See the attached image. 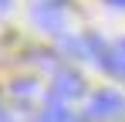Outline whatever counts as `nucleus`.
Here are the masks:
<instances>
[{
	"mask_svg": "<svg viewBox=\"0 0 125 122\" xmlns=\"http://www.w3.org/2000/svg\"><path fill=\"white\" fill-rule=\"evenodd\" d=\"M122 112H125V98L118 92H112V88L95 92V98L88 102V119H95V122L115 119V115H122Z\"/></svg>",
	"mask_w": 125,
	"mask_h": 122,
	"instance_id": "1",
	"label": "nucleus"
},
{
	"mask_svg": "<svg viewBox=\"0 0 125 122\" xmlns=\"http://www.w3.org/2000/svg\"><path fill=\"white\" fill-rule=\"evenodd\" d=\"M84 95V81L81 75H74V71H58L54 75V85H51V98L54 102H71Z\"/></svg>",
	"mask_w": 125,
	"mask_h": 122,
	"instance_id": "2",
	"label": "nucleus"
},
{
	"mask_svg": "<svg viewBox=\"0 0 125 122\" xmlns=\"http://www.w3.org/2000/svg\"><path fill=\"white\" fill-rule=\"evenodd\" d=\"M31 17H34V24H41V31H61L64 27V10L58 3H37L31 10Z\"/></svg>",
	"mask_w": 125,
	"mask_h": 122,
	"instance_id": "3",
	"label": "nucleus"
},
{
	"mask_svg": "<svg viewBox=\"0 0 125 122\" xmlns=\"http://www.w3.org/2000/svg\"><path fill=\"white\" fill-rule=\"evenodd\" d=\"M10 98L17 102V105H27V109H31V105L41 102V85L34 78H17L10 85Z\"/></svg>",
	"mask_w": 125,
	"mask_h": 122,
	"instance_id": "4",
	"label": "nucleus"
},
{
	"mask_svg": "<svg viewBox=\"0 0 125 122\" xmlns=\"http://www.w3.org/2000/svg\"><path fill=\"white\" fill-rule=\"evenodd\" d=\"M105 68H108L115 78H122V81H125V37H122V41H115V44H108Z\"/></svg>",
	"mask_w": 125,
	"mask_h": 122,
	"instance_id": "5",
	"label": "nucleus"
},
{
	"mask_svg": "<svg viewBox=\"0 0 125 122\" xmlns=\"http://www.w3.org/2000/svg\"><path fill=\"white\" fill-rule=\"evenodd\" d=\"M37 122H81L68 105H51V109H44L41 115H37Z\"/></svg>",
	"mask_w": 125,
	"mask_h": 122,
	"instance_id": "6",
	"label": "nucleus"
},
{
	"mask_svg": "<svg viewBox=\"0 0 125 122\" xmlns=\"http://www.w3.org/2000/svg\"><path fill=\"white\" fill-rule=\"evenodd\" d=\"M34 61H37L41 68H54V54H47V51H41V54H34Z\"/></svg>",
	"mask_w": 125,
	"mask_h": 122,
	"instance_id": "7",
	"label": "nucleus"
},
{
	"mask_svg": "<svg viewBox=\"0 0 125 122\" xmlns=\"http://www.w3.org/2000/svg\"><path fill=\"white\" fill-rule=\"evenodd\" d=\"M112 3H115V7H125V0H112Z\"/></svg>",
	"mask_w": 125,
	"mask_h": 122,
	"instance_id": "8",
	"label": "nucleus"
},
{
	"mask_svg": "<svg viewBox=\"0 0 125 122\" xmlns=\"http://www.w3.org/2000/svg\"><path fill=\"white\" fill-rule=\"evenodd\" d=\"M7 3H10V0H0V7H7Z\"/></svg>",
	"mask_w": 125,
	"mask_h": 122,
	"instance_id": "9",
	"label": "nucleus"
},
{
	"mask_svg": "<svg viewBox=\"0 0 125 122\" xmlns=\"http://www.w3.org/2000/svg\"><path fill=\"white\" fill-rule=\"evenodd\" d=\"M44 3H51V0H44Z\"/></svg>",
	"mask_w": 125,
	"mask_h": 122,
	"instance_id": "10",
	"label": "nucleus"
},
{
	"mask_svg": "<svg viewBox=\"0 0 125 122\" xmlns=\"http://www.w3.org/2000/svg\"><path fill=\"white\" fill-rule=\"evenodd\" d=\"M0 119H3V112H0Z\"/></svg>",
	"mask_w": 125,
	"mask_h": 122,
	"instance_id": "11",
	"label": "nucleus"
}]
</instances>
